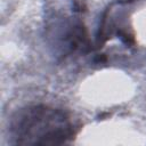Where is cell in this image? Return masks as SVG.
<instances>
[{"instance_id": "obj_1", "label": "cell", "mask_w": 146, "mask_h": 146, "mask_svg": "<svg viewBox=\"0 0 146 146\" xmlns=\"http://www.w3.org/2000/svg\"><path fill=\"white\" fill-rule=\"evenodd\" d=\"M74 135L71 117L64 111L43 104L19 108L9 124L10 143L16 145H62Z\"/></svg>"}]
</instances>
